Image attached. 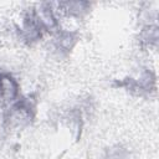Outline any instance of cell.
<instances>
[{
	"label": "cell",
	"mask_w": 159,
	"mask_h": 159,
	"mask_svg": "<svg viewBox=\"0 0 159 159\" xmlns=\"http://www.w3.org/2000/svg\"><path fill=\"white\" fill-rule=\"evenodd\" d=\"M32 118H34V113H32L31 103L27 102L26 99H21L11 104L5 119L7 124L11 127H24L27 125Z\"/></svg>",
	"instance_id": "6da1fadb"
},
{
	"label": "cell",
	"mask_w": 159,
	"mask_h": 159,
	"mask_svg": "<svg viewBox=\"0 0 159 159\" xmlns=\"http://www.w3.org/2000/svg\"><path fill=\"white\" fill-rule=\"evenodd\" d=\"M20 87L17 81L9 73H0V101L12 104L19 99Z\"/></svg>",
	"instance_id": "7a4b0ae2"
},
{
	"label": "cell",
	"mask_w": 159,
	"mask_h": 159,
	"mask_svg": "<svg viewBox=\"0 0 159 159\" xmlns=\"http://www.w3.org/2000/svg\"><path fill=\"white\" fill-rule=\"evenodd\" d=\"M34 14L41 25L42 30L46 31H56L58 27V21L52 10L51 4H41L37 10H34Z\"/></svg>",
	"instance_id": "3957f363"
}]
</instances>
